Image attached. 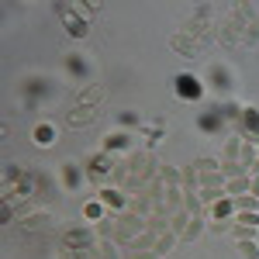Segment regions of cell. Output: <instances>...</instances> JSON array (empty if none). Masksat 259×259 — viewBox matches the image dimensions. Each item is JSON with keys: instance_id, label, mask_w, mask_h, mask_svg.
I'll return each mask as SVG.
<instances>
[{"instance_id": "1", "label": "cell", "mask_w": 259, "mask_h": 259, "mask_svg": "<svg viewBox=\"0 0 259 259\" xmlns=\"http://www.w3.org/2000/svg\"><path fill=\"white\" fill-rule=\"evenodd\" d=\"M249 187H252V177H235V180H228V187H225V194H235V197H242V194H249Z\"/></svg>"}, {"instance_id": "2", "label": "cell", "mask_w": 259, "mask_h": 259, "mask_svg": "<svg viewBox=\"0 0 259 259\" xmlns=\"http://www.w3.org/2000/svg\"><path fill=\"white\" fill-rule=\"evenodd\" d=\"M235 211H239V214H256V211H259V197H252V194L235 197Z\"/></svg>"}, {"instance_id": "3", "label": "cell", "mask_w": 259, "mask_h": 259, "mask_svg": "<svg viewBox=\"0 0 259 259\" xmlns=\"http://www.w3.org/2000/svg\"><path fill=\"white\" fill-rule=\"evenodd\" d=\"M239 249H242V256H245V259H259V245H256V242H239Z\"/></svg>"}, {"instance_id": "4", "label": "cell", "mask_w": 259, "mask_h": 259, "mask_svg": "<svg viewBox=\"0 0 259 259\" xmlns=\"http://www.w3.org/2000/svg\"><path fill=\"white\" fill-rule=\"evenodd\" d=\"M180 94H183V97H187V94L194 97V94H197V83L194 80H180Z\"/></svg>"}, {"instance_id": "5", "label": "cell", "mask_w": 259, "mask_h": 259, "mask_svg": "<svg viewBox=\"0 0 259 259\" xmlns=\"http://www.w3.org/2000/svg\"><path fill=\"white\" fill-rule=\"evenodd\" d=\"M239 225H245V228H256V225H259V214H239Z\"/></svg>"}, {"instance_id": "6", "label": "cell", "mask_w": 259, "mask_h": 259, "mask_svg": "<svg viewBox=\"0 0 259 259\" xmlns=\"http://www.w3.org/2000/svg\"><path fill=\"white\" fill-rule=\"evenodd\" d=\"M249 194H252V197H259V173L252 177V187H249Z\"/></svg>"}]
</instances>
